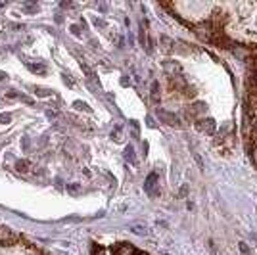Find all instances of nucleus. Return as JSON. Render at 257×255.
I'll use <instances>...</instances> for the list:
<instances>
[{
	"label": "nucleus",
	"instance_id": "obj_4",
	"mask_svg": "<svg viewBox=\"0 0 257 255\" xmlns=\"http://www.w3.org/2000/svg\"><path fill=\"white\" fill-rule=\"evenodd\" d=\"M92 255H148L137 245L127 244V242H117V244L109 245H94L92 247Z\"/></svg>",
	"mask_w": 257,
	"mask_h": 255
},
{
	"label": "nucleus",
	"instance_id": "obj_1",
	"mask_svg": "<svg viewBox=\"0 0 257 255\" xmlns=\"http://www.w3.org/2000/svg\"><path fill=\"white\" fill-rule=\"evenodd\" d=\"M160 8L204 43L257 56V2H167Z\"/></svg>",
	"mask_w": 257,
	"mask_h": 255
},
{
	"label": "nucleus",
	"instance_id": "obj_2",
	"mask_svg": "<svg viewBox=\"0 0 257 255\" xmlns=\"http://www.w3.org/2000/svg\"><path fill=\"white\" fill-rule=\"evenodd\" d=\"M242 139L251 163L257 167V56L249 60L244 85L242 106Z\"/></svg>",
	"mask_w": 257,
	"mask_h": 255
},
{
	"label": "nucleus",
	"instance_id": "obj_3",
	"mask_svg": "<svg viewBox=\"0 0 257 255\" xmlns=\"http://www.w3.org/2000/svg\"><path fill=\"white\" fill-rule=\"evenodd\" d=\"M0 255H46L33 242L10 228L0 226Z\"/></svg>",
	"mask_w": 257,
	"mask_h": 255
}]
</instances>
